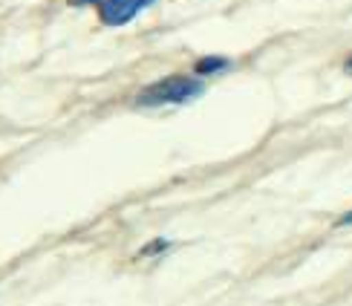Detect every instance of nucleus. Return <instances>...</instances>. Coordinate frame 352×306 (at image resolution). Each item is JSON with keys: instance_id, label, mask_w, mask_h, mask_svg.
<instances>
[{"instance_id": "7ed1b4c3", "label": "nucleus", "mask_w": 352, "mask_h": 306, "mask_svg": "<svg viewBox=\"0 0 352 306\" xmlns=\"http://www.w3.org/2000/svg\"><path fill=\"white\" fill-rule=\"evenodd\" d=\"M231 61L228 58H223V55H205V58H199L197 61V76H214V72H219V69H226Z\"/></svg>"}, {"instance_id": "f03ea898", "label": "nucleus", "mask_w": 352, "mask_h": 306, "mask_svg": "<svg viewBox=\"0 0 352 306\" xmlns=\"http://www.w3.org/2000/svg\"><path fill=\"white\" fill-rule=\"evenodd\" d=\"M156 0H69V6H96L104 26H124Z\"/></svg>"}, {"instance_id": "20e7f679", "label": "nucleus", "mask_w": 352, "mask_h": 306, "mask_svg": "<svg viewBox=\"0 0 352 306\" xmlns=\"http://www.w3.org/2000/svg\"><path fill=\"white\" fill-rule=\"evenodd\" d=\"M338 226H352V211H346L341 220H338Z\"/></svg>"}, {"instance_id": "f257e3e1", "label": "nucleus", "mask_w": 352, "mask_h": 306, "mask_svg": "<svg viewBox=\"0 0 352 306\" xmlns=\"http://www.w3.org/2000/svg\"><path fill=\"white\" fill-rule=\"evenodd\" d=\"M205 84L199 78L190 76H168L162 81H153L151 87H144L139 93V105L142 107H162V105H185V101L202 96Z\"/></svg>"}, {"instance_id": "39448f33", "label": "nucleus", "mask_w": 352, "mask_h": 306, "mask_svg": "<svg viewBox=\"0 0 352 306\" xmlns=\"http://www.w3.org/2000/svg\"><path fill=\"white\" fill-rule=\"evenodd\" d=\"M344 69H346V72H349V76H352V55L346 58V64H344Z\"/></svg>"}]
</instances>
